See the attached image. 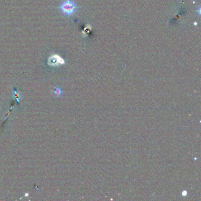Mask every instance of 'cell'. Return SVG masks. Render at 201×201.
I'll return each instance as SVG.
<instances>
[{
	"label": "cell",
	"instance_id": "obj_3",
	"mask_svg": "<svg viewBox=\"0 0 201 201\" xmlns=\"http://www.w3.org/2000/svg\"><path fill=\"white\" fill-rule=\"evenodd\" d=\"M187 195H188V192H187L186 191H182V195L183 196H186Z\"/></svg>",
	"mask_w": 201,
	"mask_h": 201
},
{
	"label": "cell",
	"instance_id": "obj_2",
	"mask_svg": "<svg viewBox=\"0 0 201 201\" xmlns=\"http://www.w3.org/2000/svg\"><path fill=\"white\" fill-rule=\"evenodd\" d=\"M53 92L57 96H60L62 94V90L59 87H55L53 90Z\"/></svg>",
	"mask_w": 201,
	"mask_h": 201
},
{
	"label": "cell",
	"instance_id": "obj_1",
	"mask_svg": "<svg viewBox=\"0 0 201 201\" xmlns=\"http://www.w3.org/2000/svg\"><path fill=\"white\" fill-rule=\"evenodd\" d=\"M77 6L72 0H64L60 6V9L62 13L66 16H71L76 11Z\"/></svg>",
	"mask_w": 201,
	"mask_h": 201
}]
</instances>
